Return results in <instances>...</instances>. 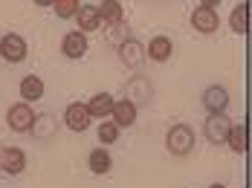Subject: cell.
Instances as JSON below:
<instances>
[{"label":"cell","mask_w":252,"mask_h":188,"mask_svg":"<svg viewBox=\"0 0 252 188\" xmlns=\"http://www.w3.org/2000/svg\"><path fill=\"white\" fill-rule=\"evenodd\" d=\"M203 107L209 113H226L229 107V90L220 87V84H212L203 90Z\"/></svg>","instance_id":"cell-11"},{"label":"cell","mask_w":252,"mask_h":188,"mask_svg":"<svg viewBox=\"0 0 252 188\" xmlns=\"http://www.w3.org/2000/svg\"><path fill=\"white\" fill-rule=\"evenodd\" d=\"M226 145L235 151V154H247L250 151V125L241 122V125H232L226 136Z\"/></svg>","instance_id":"cell-18"},{"label":"cell","mask_w":252,"mask_h":188,"mask_svg":"<svg viewBox=\"0 0 252 188\" xmlns=\"http://www.w3.org/2000/svg\"><path fill=\"white\" fill-rule=\"evenodd\" d=\"M76 21H78V32H96L101 29V18H99V9L93 6V3H84V6H78L76 12Z\"/></svg>","instance_id":"cell-17"},{"label":"cell","mask_w":252,"mask_h":188,"mask_svg":"<svg viewBox=\"0 0 252 188\" xmlns=\"http://www.w3.org/2000/svg\"><path fill=\"white\" fill-rule=\"evenodd\" d=\"M250 3H238L229 15V29L235 35H250Z\"/></svg>","instance_id":"cell-19"},{"label":"cell","mask_w":252,"mask_h":188,"mask_svg":"<svg viewBox=\"0 0 252 188\" xmlns=\"http://www.w3.org/2000/svg\"><path fill=\"white\" fill-rule=\"evenodd\" d=\"M32 119H35V110H32V105H26V102H18V105H12V107L6 110V125L15 134H29Z\"/></svg>","instance_id":"cell-6"},{"label":"cell","mask_w":252,"mask_h":188,"mask_svg":"<svg viewBox=\"0 0 252 188\" xmlns=\"http://www.w3.org/2000/svg\"><path fill=\"white\" fill-rule=\"evenodd\" d=\"M116 55H119V61L125 64L127 70H139L142 64H145V44H139L136 38H127L125 44H119L116 47Z\"/></svg>","instance_id":"cell-5"},{"label":"cell","mask_w":252,"mask_h":188,"mask_svg":"<svg viewBox=\"0 0 252 188\" xmlns=\"http://www.w3.org/2000/svg\"><path fill=\"white\" fill-rule=\"evenodd\" d=\"M18 93H21V102L35 105V102L44 99V81L38 79V76H24L21 84H18Z\"/></svg>","instance_id":"cell-15"},{"label":"cell","mask_w":252,"mask_h":188,"mask_svg":"<svg viewBox=\"0 0 252 188\" xmlns=\"http://www.w3.org/2000/svg\"><path fill=\"white\" fill-rule=\"evenodd\" d=\"M113 96L110 93H96L90 102H87V113H90V119H107L110 116V107H113Z\"/></svg>","instance_id":"cell-20"},{"label":"cell","mask_w":252,"mask_h":188,"mask_svg":"<svg viewBox=\"0 0 252 188\" xmlns=\"http://www.w3.org/2000/svg\"><path fill=\"white\" fill-rule=\"evenodd\" d=\"M58 119L52 116V113H35V119H32V125H29V134L32 139H38V142H50L58 136Z\"/></svg>","instance_id":"cell-7"},{"label":"cell","mask_w":252,"mask_h":188,"mask_svg":"<svg viewBox=\"0 0 252 188\" xmlns=\"http://www.w3.org/2000/svg\"><path fill=\"white\" fill-rule=\"evenodd\" d=\"M99 9V18L101 24H116V21H125V9H122V3L119 0H101Z\"/></svg>","instance_id":"cell-22"},{"label":"cell","mask_w":252,"mask_h":188,"mask_svg":"<svg viewBox=\"0 0 252 188\" xmlns=\"http://www.w3.org/2000/svg\"><path fill=\"white\" fill-rule=\"evenodd\" d=\"M119 134H122V131H119L113 122H101L99 131H96V136H99L101 145H110V142H116V139H119Z\"/></svg>","instance_id":"cell-24"},{"label":"cell","mask_w":252,"mask_h":188,"mask_svg":"<svg viewBox=\"0 0 252 188\" xmlns=\"http://www.w3.org/2000/svg\"><path fill=\"white\" fill-rule=\"evenodd\" d=\"M191 27H194V32H200V35H215V32L220 29V15H218V9L197 6V9L191 12Z\"/></svg>","instance_id":"cell-8"},{"label":"cell","mask_w":252,"mask_h":188,"mask_svg":"<svg viewBox=\"0 0 252 188\" xmlns=\"http://www.w3.org/2000/svg\"><path fill=\"white\" fill-rule=\"evenodd\" d=\"M24 168H26V154L21 148H3V154H0V171L3 174L18 177V174H24Z\"/></svg>","instance_id":"cell-13"},{"label":"cell","mask_w":252,"mask_h":188,"mask_svg":"<svg viewBox=\"0 0 252 188\" xmlns=\"http://www.w3.org/2000/svg\"><path fill=\"white\" fill-rule=\"evenodd\" d=\"M32 3H35V6H52L55 0H32Z\"/></svg>","instance_id":"cell-26"},{"label":"cell","mask_w":252,"mask_h":188,"mask_svg":"<svg viewBox=\"0 0 252 188\" xmlns=\"http://www.w3.org/2000/svg\"><path fill=\"white\" fill-rule=\"evenodd\" d=\"M87 168L96 174V177H104V174H110V168H113V157H110V151L101 145V148H93L90 154H87Z\"/></svg>","instance_id":"cell-16"},{"label":"cell","mask_w":252,"mask_h":188,"mask_svg":"<svg viewBox=\"0 0 252 188\" xmlns=\"http://www.w3.org/2000/svg\"><path fill=\"white\" fill-rule=\"evenodd\" d=\"M209 188H226V186L223 183H215V186H209Z\"/></svg>","instance_id":"cell-27"},{"label":"cell","mask_w":252,"mask_h":188,"mask_svg":"<svg viewBox=\"0 0 252 188\" xmlns=\"http://www.w3.org/2000/svg\"><path fill=\"white\" fill-rule=\"evenodd\" d=\"M64 125H67L70 131H76V134H84V131L90 128L87 105H84V102H73V105H67V110H64Z\"/></svg>","instance_id":"cell-10"},{"label":"cell","mask_w":252,"mask_h":188,"mask_svg":"<svg viewBox=\"0 0 252 188\" xmlns=\"http://www.w3.org/2000/svg\"><path fill=\"white\" fill-rule=\"evenodd\" d=\"M174 53V44H171V38L168 35H154L151 41H148V47H145V55L157 61V64H165L168 58Z\"/></svg>","instance_id":"cell-14"},{"label":"cell","mask_w":252,"mask_h":188,"mask_svg":"<svg viewBox=\"0 0 252 188\" xmlns=\"http://www.w3.org/2000/svg\"><path fill=\"white\" fill-rule=\"evenodd\" d=\"M125 99L130 105H136V107H148L154 99V81L145 73H133L125 81Z\"/></svg>","instance_id":"cell-2"},{"label":"cell","mask_w":252,"mask_h":188,"mask_svg":"<svg viewBox=\"0 0 252 188\" xmlns=\"http://www.w3.org/2000/svg\"><path fill=\"white\" fill-rule=\"evenodd\" d=\"M29 53V44H26L24 35H18V32H6L3 38H0V61H6V64H21Z\"/></svg>","instance_id":"cell-3"},{"label":"cell","mask_w":252,"mask_h":188,"mask_svg":"<svg viewBox=\"0 0 252 188\" xmlns=\"http://www.w3.org/2000/svg\"><path fill=\"white\" fill-rule=\"evenodd\" d=\"M223 0H200V6H209V9H218Z\"/></svg>","instance_id":"cell-25"},{"label":"cell","mask_w":252,"mask_h":188,"mask_svg":"<svg viewBox=\"0 0 252 188\" xmlns=\"http://www.w3.org/2000/svg\"><path fill=\"white\" fill-rule=\"evenodd\" d=\"M52 9H55V15H58L61 21H73L76 12H78V0H55Z\"/></svg>","instance_id":"cell-23"},{"label":"cell","mask_w":252,"mask_h":188,"mask_svg":"<svg viewBox=\"0 0 252 188\" xmlns=\"http://www.w3.org/2000/svg\"><path fill=\"white\" fill-rule=\"evenodd\" d=\"M3 148H6V145H3V142H0V154H3Z\"/></svg>","instance_id":"cell-28"},{"label":"cell","mask_w":252,"mask_h":188,"mask_svg":"<svg viewBox=\"0 0 252 188\" xmlns=\"http://www.w3.org/2000/svg\"><path fill=\"white\" fill-rule=\"evenodd\" d=\"M87 50H90V44H87V35H84V32H78V29L67 32V35L61 38V53L67 55L70 61H81V58L87 55Z\"/></svg>","instance_id":"cell-9"},{"label":"cell","mask_w":252,"mask_h":188,"mask_svg":"<svg viewBox=\"0 0 252 188\" xmlns=\"http://www.w3.org/2000/svg\"><path fill=\"white\" fill-rule=\"evenodd\" d=\"M229 128H232V122L226 113H209V119L203 122V136H206V142L220 145V142H226Z\"/></svg>","instance_id":"cell-4"},{"label":"cell","mask_w":252,"mask_h":188,"mask_svg":"<svg viewBox=\"0 0 252 188\" xmlns=\"http://www.w3.org/2000/svg\"><path fill=\"white\" fill-rule=\"evenodd\" d=\"M136 113H139L136 105H130L127 99H119V102H113V107H110V122H113L119 131H122V128H133Z\"/></svg>","instance_id":"cell-12"},{"label":"cell","mask_w":252,"mask_h":188,"mask_svg":"<svg viewBox=\"0 0 252 188\" xmlns=\"http://www.w3.org/2000/svg\"><path fill=\"white\" fill-rule=\"evenodd\" d=\"M165 148H168V154L171 157H189L191 151H194V131L186 125V122H177L168 128V134H165Z\"/></svg>","instance_id":"cell-1"},{"label":"cell","mask_w":252,"mask_h":188,"mask_svg":"<svg viewBox=\"0 0 252 188\" xmlns=\"http://www.w3.org/2000/svg\"><path fill=\"white\" fill-rule=\"evenodd\" d=\"M104 41L110 44V47H119V44H125L127 38H130V27H127V21H116V24H104Z\"/></svg>","instance_id":"cell-21"}]
</instances>
